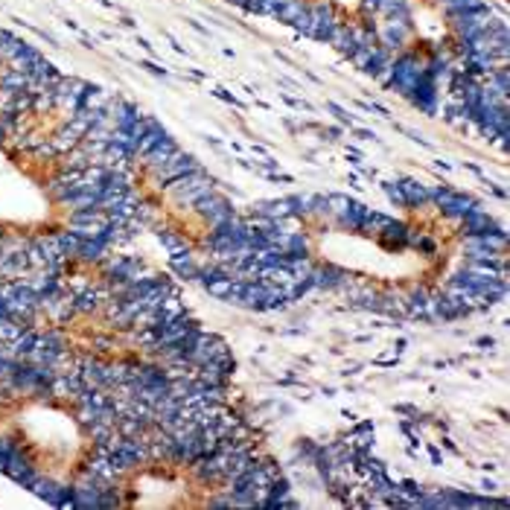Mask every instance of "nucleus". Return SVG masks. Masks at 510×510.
Instances as JSON below:
<instances>
[{"mask_svg":"<svg viewBox=\"0 0 510 510\" xmlns=\"http://www.w3.org/2000/svg\"><path fill=\"white\" fill-rule=\"evenodd\" d=\"M429 202H434L440 207V213L443 216H449V219H455V222H461L472 207H478V202L472 195H467V193H458V190H452V187H429Z\"/></svg>","mask_w":510,"mask_h":510,"instance_id":"f257e3e1","label":"nucleus"},{"mask_svg":"<svg viewBox=\"0 0 510 510\" xmlns=\"http://www.w3.org/2000/svg\"><path fill=\"white\" fill-rule=\"evenodd\" d=\"M309 15H312V27H309V39L315 41H327L330 32L335 30V23H339V12L330 0H315V3H309Z\"/></svg>","mask_w":510,"mask_h":510,"instance_id":"f03ea898","label":"nucleus"},{"mask_svg":"<svg viewBox=\"0 0 510 510\" xmlns=\"http://www.w3.org/2000/svg\"><path fill=\"white\" fill-rule=\"evenodd\" d=\"M195 169H202V164H198V158L195 155H187V152H181V149H176V155H172L169 160L160 169H155L158 172V181H160V187H167V184H172V181H178V178H184V176H190V172H195Z\"/></svg>","mask_w":510,"mask_h":510,"instance_id":"7ed1b4c3","label":"nucleus"},{"mask_svg":"<svg viewBox=\"0 0 510 510\" xmlns=\"http://www.w3.org/2000/svg\"><path fill=\"white\" fill-rule=\"evenodd\" d=\"M309 280H312L315 289H344V283L350 280V275H347L344 268L332 266V263H321L312 268V275H309Z\"/></svg>","mask_w":510,"mask_h":510,"instance_id":"20e7f679","label":"nucleus"},{"mask_svg":"<svg viewBox=\"0 0 510 510\" xmlns=\"http://www.w3.org/2000/svg\"><path fill=\"white\" fill-rule=\"evenodd\" d=\"M461 225V236H478V233H487L496 228V219L490 216V210H484L481 204L478 207H472L469 213L458 222Z\"/></svg>","mask_w":510,"mask_h":510,"instance_id":"39448f33","label":"nucleus"},{"mask_svg":"<svg viewBox=\"0 0 510 510\" xmlns=\"http://www.w3.org/2000/svg\"><path fill=\"white\" fill-rule=\"evenodd\" d=\"M193 210L207 222V219H213V216H219V213H228V210H233V204H231L222 193L213 190V193H207L204 198H198V202L193 204Z\"/></svg>","mask_w":510,"mask_h":510,"instance_id":"423d86ee","label":"nucleus"},{"mask_svg":"<svg viewBox=\"0 0 510 510\" xmlns=\"http://www.w3.org/2000/svg\"><path fill=\"white\" fill-rule=\"evenodd\" d=\"M176 149H178V146H176V140H172L169 134H167V138L160 140L155 149H149L146 155H140V158H143V167H149V169H160V167H164L172 155H176Z\"/></svg>","mask_w":510,"mask_h":510,"instance_id":"0eeeda50","label":"nucleus"},{"mask_svg":"<svg viewBox=\"0 0 510 510\" xmlns=\"http://www.w3.org/2000/svg\"><path fill=\"white\" fill-rule=\"evenodd\" d=\"M365 213H368V204H362V202H356V198H353L350 207H347V213L335 216V225H339L341 231H347V233H359V231H362Z\"/></svg>","mask_w":510,"mask_h":510,"instance_id":"6e6552de","label":"nucleus"},{"mask_svg":"<svg viewBox=\"0 0 510 510\" xmlns=\"http://www.w3.org/2000/svg\"><path fill=\"white\" fill-rule=\"evenodd\" d=\"M396 184H400V190H403V195H405V204H408V207H423V204H429V187H426V184H420L417 178H400Z\"/></svg>","mask_w":510,"mask_h":510,"instance_id":"1a4fd4ad","label":"nucleus"},{"mask_svg":"<svg viewBox=\"0 0 510 510\" xmlns=\"http://www.w3.org/2000/svg\"><path fill=\"white\" fill-rule=\"evenodd\" d=\"M216 190V178L210 176L207 181H202V184H195V187H190V190H184V193H176V202L181 204V207H193L198 198H204L207 193H213Z\"/></svg>","mask_w":510,"mask_h":510,"instance_id":"9d476101","label":"nucleus"},{"mask_svg":"<svg viewBox=\"0 0 510 510\" xmlns=\"http://www.w3.org/2000/svg\"><path fill=\"white\" fill-rule=\"evenodd\" d=\"M405 231H408L405 222H396V219H394L391 225L376 236V240H379L385 248H391V251H396V248H405Z\"/></svg>","mask_w":510,"mask_h":510,"instance_id":"9b49d317","label":"nucleus"},{"mask_svg":"<svg viewBox=\"0 0 510 510\" xmlns=\"http://www.w3.org/2000/svg\"><path fill=\"white\" fill-rule=\"evenodd\" d=\"M350 446L356 449H373V440H376V429H373V423H359V426L350 432V438H344Z\"/></svg>","mask_w":510,"mask_h":510,"instance_id":"f8f14e48","label":"nucleus"},{"mask_svg":"<svg viewBox=\"0 0 510 510\" xmlns=\"http://www.w3.org/2000/svg\"><path fill=\"white\" fill-rule=\"evenodd\" d=\"M283 251L286 257H309L312 254V248H309V236L304 231H295L286 236V242H283Z\"/></svg>","mask_w":510,"mask_h":510,"instance_id":"ddd939ff","label":"nucleus"},{"mask_svg":"<svg viewBox=\"0 0 510 510\" xmlns=\"http://www.w3.org/2000/svg\"><path fill=\"white\" fill-rule=\"evenodd\" d=\"M391 216H385V213H379V210H370L368 207V213H365V219H362V231L359 233H365V236H379L385 228L391 225Z\"/></svg>","mask_w":510,"mask_h":510,"instance_id":"4468645a","label":"nucleus"},{"mask_svg":"<svg viewBox=\"0 0 510 510\" xmlns=\"http://www.w3.org/2000/svg\"><path fill=\"white\" fill-rule=\"evenodd\" d=\"M309 9V3L306 0H286L283 6H277V12H275V18L280 21V23H295L297 18L304 15V12Z\"/></svg>","mask_w":510,"mask_h":510,"instance_id":"2eb2a0df","label":"nucleus"},{"mask_svg":"<svg viewBox=\"0 0 510 510\" xmlns=\"http://www.w3.org/2000/svg\"><path fill=\"white\" fill-rule=\"evenodd\" d=\"M158 240H160V245H164L169 254L190 251V242H187L184 236H181V233H176V231H160V233H158Z\"/></svg>","mask_w":510,"mask_h":510,"instance_id":"dca6fc26","label":"nucleus"},{"mask_svg":"<svg viewBox=\"0 0 510 510\" xmlns=\"http://www.w3.org/2000/svg\"><path fill=\"white\" fill-rule=\"evenodd\" d=\"M164 138H167V131H164V129H160L158 123H155V126L149 129V131L143 134V138L138 140V149H134V155H146L149 149H155V146H158L160 140H164Z\"/></svg>","mask_w":510,"mask_h":510,"instance_id":"f3484780","label":"nucleus"},{"mask_svg":"<svg viewBox=\"0 0 510 510\" xmlns=\"http://www.w3.org/2000/svg\"><path fill=\"white\" fill-rule=\"evenodd\" d=\"M204 289H207L210 295H213V297H219V301H225V297L231 295V289H233V277L222 275V277H216V280L204 283Z\"/></svg>","mask_w":510,"mask_h":510,"instance_id":"a211bd4d","label":"nucleus"},{"mask_svg":"<svg viewBox=\"0 0 510 510\" xmlns=\"http://www.w3.org/2000/svg\"><path fill=\"white\" fill-rule=\"evenodd\" d=\"M353 198L350 195H344V193H330L327 195V207H330V216H341L347 213V207H350Z\"/></svg>","mask_w":510,"mask_h":510,"instance_id":"6ab92c4d","label":"nucleus"},{"mask_svg":"<svg viewBox=\"0 0 510 510\" xmlns=\"http://www.w3.org/2000/svg\"><path fill=\"white\" fill-rule=\"evenodd\" d=\"M484 6V0H443V12L446 15H458V12H469Z\"/></svg>","mask_w":510,"mask_h":510,"instance_id":"aec40b11","label":"nucleus"},{"mask_svg":"<svg viewBox=\"0 0 510 510\" xmlns=\"http://www.w3.org/2000/svg\"><path fill=\"white\" fill-rule=\"evenodd\" d=\"M382 190H385V195H388L394 204L408 207V204H405V195H403V190H400V184H396V181H385V184H382Z\"/></svg>","mask_w":510,"mask_h":510,"instance_id":"412c9836","label":"nucleus"},{"mask_svg":"<svg viewBox=\"0 0 510 510\" xmlns=\"http://www.w3.org/2000/svg\"><path fill=\"white\" fill-rule=\"evenodd\" d=\"M373 50H376V47H359L356 53L350 56V65L359 67V70H365V67H368V61H370V56H373Z\"/></svg>","mask_w":510,"mask_h":510,"instance_id":"4be33fe9","label":"nucleus"},{"mask_svg":"<svg viewBox=\"0 0 510 510\" xmlns=\"http://www.w3.org/2000/svg\"><path fill=\"white\" fill-rule=\"evenodd\" d=\"M327 111H330V114H335V120H339V123H344V126H350V123H353V117L347 114V111H344L341 105H335V103H327Z\"/></svg>","mask_w":510,"mask_h":510,"instance_id":"5701e85b","label":"nucleus"},{"mask_svg":"<svg viewBox=\"0 0 510 510\" xmlns=\"http://www.w3.org/2000/svg\"><path fill=\"white\" fill-rule=\"evenodd\" d=\"M76 309H79V312H91V309H96V292L82 295L79 304H76Z\"/></svg>","mask_w":510,"mask_h":510,"instance_id":"b1692460","label":"nucleus"},{"mask_svg":"<svg viewBox=\"0 0 510 510\" xmlns=\"http://www.w3.org/2000/svg\"><path fill=\"white\" fill-rule=\"evenodd\" d=\"M210 507H233V496H219V499H210Z\"/></svg>","mask_w":510,"mask_h":510,"instance_id":"393cba45","label":"nucleus"},{"mask_svg":"<svg viewBox=\"0 0 510 510\" xmlns=\"http://www.w3.org/2000/svg\"><path fill=\"white\" fill-rule=\"evenodd\" d=\"M417 251H423V254H434V242L429 240V236H423V242L417 245Z\"/></svg>","mask_w":510,"mask_h":510,"instance_id":"a878e982","label":"nucleus"},{"mask_svg":"<svg viewBox=\"0 0 510 510\" xmlns=\"http://www.w3.org/2000/svg\"><path fill=\"white\" fill-rule=\"evenodd\" d=\"M490 193H493L496 198H507V193L502 190V187H496V184H490Z\"/></svg>","mask_w":510,"mask_h":510,"instance_id":"bb28decb","label":"nucleus"},{"mask_svg":"<svg viewBox=\"0 0 510 510\" xmlns=\"http://www.w3.org/2000/svg\"><path fill=\"white\" fill-rule=\"evenodd\" d=\"M356 134H359V138H365V140H376V134H373V131H365V129H356Z\"/></svg>","mask_w":510,"mask_h":510,"instance_id":"cd10ccee","label":"nucleus"},{"mask_svg":"<svg viewBox=\"0 0 510 510\" xmlns=\"http://www.w3.org/2000/svg\"><path fill=\"white\" fill-rule=\"evenodd\" d=\"M429 455H432V461H434V464H440V452H438V446H429Z\"/></svg>","mask_w":510,"mask_h":510,"instance_id":"c85d7f7f","label":"nucleus"},{"mask_svg":"<svg viewBox=\"0 0 510 510\" xmlns=\"http://www.w3.org/2000/svg\"><path fill=\"white\" fill-rule=\"evenodd\" d=\"M481 487H484V490H487V493H496V481H490V478H487V481H484V484H481Z\"/></svg>","mask_w":510,"mask_h":510,"instance_id":"c756f323","label":"nucleus"},{"mask_svg":"<svg viewBox=\"0 0 510 510\" xmlns=\"http://www.w3.org/2000/svg\"><path fill=\"white\" fill-rule=\"evenodd\" d=\"M478 347H496L493 339H478Z\"/></svg>","mask_w":510,"mask_h":510,"instance_id":"7c9ffc66","label":"nucleus"},{"mask_svg":"<svg viewBox=\"0 0 510 510\" xmlns=\"http://www.w3.org/2000/svg\"><path fill=\"white\" fill-rule=\"evenodd\" d=\"M228 3H233V6H245V0H228Z\"/></svg>","mask_w":510,"mask_h":510,"instance_id":"2f4dec72","label":"nucleus"}]
</instances>
